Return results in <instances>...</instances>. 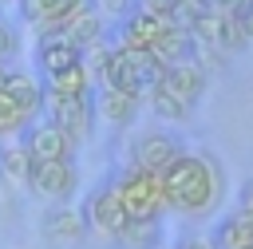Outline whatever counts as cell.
Segmentation results:
<instances>
[{
  "mask_svg": "<svg viewBox=\"0 0 253 249\" xmlns=\"http://www.w3.org/2000/svg\"><path fill=\"white\" fill-rule=\"evenodd\" d=\"M28 123H32V119H28V115H24V111H20V107L0 91V142L20 138V134L28 130Z\"/></svg>",
  "mask_w": 253,
  "mask_h": 249,
  "instance_id": "d6986e66",
  "label": "cell"
},
{
  "mask_svg": "<svg viewBox=\"0 0 253 249\" xmlns=\"http://www.w3.org/2000/svg\"><path fill=\"white\" fill-rule=\"evenodd\" d=\"M28 119H36L40 115V107H43V83H40V75H32V71H24V67H8V75H4V87H0Z\"/></svg>",
  "mask_w": 253,
  "mask_h": 249,
  "instance_id": "4fadbf2b",
  "label": "cell"
},
{
  "mask_svg": "<svg viewBox=\"0 0 253 249\" xmlns=\"http://www.w3.org/2000/svg\"><path fill=\"white\" fill-rule=\"evenodd\" d=\"M237 209H245V213H253V178L237 190Z\"/></svg>",
  "mask_w": 253,
  "mask_h": 249,
  "instance_id": "cb8c5ba5",
  "label": "cell"
},
{
  "mask_svg": "<svg viewBox=\"0 0 253 249\" xmlns=\"http://www.w3.org/2000/svg\"><path fill=\"white\" fill-rule=\"evenodd\" d=\"M87 217L83 209H75L71 202H51L40 217V237L51 245V249H75L83 237H87Z\"/></svg>",
  "mask_w": 253,
  "mask_h": 249,
  "instance_id": "52a82bcc",
  "label": "cell"
},
{
  "mask_svg": "<svg viewBox=\"0 0 253 249\" xmlns=\"http://www.w3.org/2000/svg\"><path fill=\"white\" fill-rule=\"evenodd\" d=\"M138 12H146V16H158V20H170L174 24V16H178V0H138ZM178 28V24H174Z\"/></svg>",
  "mask_w": 253,
  "mask_h": 249,
  "instance_id": "ffe728a7",
  "label": "cell"
},
{
  "mask_svg": "<svg viewBox=\"0 0 253 249\" xmlns=\"http://www.w3.org/2000/svg\"><path fill=\"white\" fill-rule=\"evenodd\" d=\"M202 95H206V67L194 63V59L158 67L154 83L146 87V103H150V111H154L158 119H166V123H182V119H190V115L198 111Z\"/></svg>",
  "mask_w": 253,
  "mask_h": 249,
  "instance_id": "7a4b0ae2",
  "label": "cell"
},
{
  "mask_svg": "<svg viewBox=\"0 0 253 249\" xmlns=\"http://www.w3.org/2000/svg\"><path fill=\"white\" fill-rule=\"evenodd\" d=\"M40 115L47 123H55L63 134H71L75 142H83L91 134V123H95V103H91V95H47L43 91Z\"/></svg>",
  "mask_w": 253,
  "mask_h": 249,
  "instance_id": "5b68a950",
  "label": "cell"
},
{
  "mask_svg": "<svg viewBox=\"0 0 253 249\" xmlns=\"http://www.w3.org/2000/svg\"><path fill=\"white\" fill-rule=\"evenodd\" d=\"M146 95L142 91H119V87H99L95 99V119H103L107 126H130L142 111Z\"/></svg>",
  "mask_w": 253,
  "mask_h": 249,
  "instance_id": "7c38bea8",
  "label": "cell"
},
{
  "mask_svg": "<svg viewBox=\"0 0 253 249\" xmlns=\"http://www.w3.org/2000/svg\"><path fill=\"white\" fill-rule=\"evenodd\" d=\"M174 24L170 20H158V16H146V12H130V16H123V24H119V47H134V51H146V55H154V47L166 40V32H170Z\"/></svg>",
  "mask_w": 253,
  "mask_h": 249,
  "instance_id": "8fae6325",
  "label": "cell"
},
{
  "mask_svg": "<svg viewBox=\"0 0 253 249\" xmlns=\"http://www.w3.org/2000/svg\"><path fill=\"white\" fill-rule=\"evenodd\" d=\"M83 217H87V229H95V233H103L111 241H126V233L134 229L126 209H123V202H119V194H115V186L95 190L83 202Z\"/></svg>",
  "mask_w": 253,
  "mask_h": 249,
  "instance_id": "8992f818",
  "label": "cell"
},
{
  "mask_svg": "<svg viewBox=\"0 0 253 249\" xmlns=\"http://www.w3.org/2000/svg\"><path fill=\"white\" fill-rule=\"evenodd\" d=\"M40 83H43L47 95H87L91 91V71H87L83 59H75V63H63L55 71H43Z\"/></svg>",
  "mask_w": 253,
  "mask_h": 249,
  "instance_id": "5bb4252c",
  "label": "cell"
},
{
  "mask_svg": "<svg viewBox=\"0 0 253 249\" xmlns=\"http://www.w3.org/2000/svg\"><path fill=\"white\" fill-rule=\"evenodd\" d=\"M182 150H186V142H182L178 134H170V130L154 126V130L134 134V142H130V166L150 170V174H162V170H166Z\"/></svg>",
  "mask_w": 253,
  "mask_h": 249,
  "instance_id": "ba28073f",
  "label": "cell"
},
{
  "mask_svg": "<svg viewBox=\"0 0 253 249\" xmlns=\"http://www.w3.org/2000/svg\"><path fill=\"white\" fill-rule=\"evenodd\" d=\"M245 4H249V0H202V8H206V12H213V16H225V20L241 16V12H245Z\"/></svg>",
  "mask_w": 253,
  "mask_h": 249,
  "instance_id": "7402d4cb",
  "label": "cell"
},
{
  "mask_svg": "<svg viewBox=\"0 0 253 249\" xmlns=\"http://www.w3.org/2000/svg\"><path fill=\"white\" fill-rule=\"evenodd\" d=\"M28 190L47 202H71L79 190V170L75 162H32Z\"/></svg>",
  "mask_w": 253,
  "mask_h": 249,
  "instance_id": "30bf717a",
  "label": "cell"
},
{
  "mask_svg": "<svg viewBox=\"0 0 253 249\" xmlns=\"http://www.w3.org/2000/svg\"><path fill=\"white\" fill-rule=\"evenodd\" d=\"M79 4H83V0H24V16H28L32 24H40L43 32H55Z\"/></svg>",
  "mask_w": 253,
  "mask_h": 249,
  "instance_id": "ac0fdd59",
  "label": "cell"
},
{
  "mask_svg": "<svg viewBox=\"0 0 253 249\" xmlns=\"http://www.w3.org/2000/svg\"><path fill=\"white\" fill-rule=\"evenodd\" d=\"M225 186V170L202 154V150H182L166 170H162V194H166V209L178 217H206L217 209Z\"/></svg>",
  "mask_w": 253,
  "mask_h": 249,
  "instance_id": "6da1fadb",
  "label": "cell"
},
{
  "mask_svg": "<svg viewBox=\"0 0 253 249\" xmlns=\"http://www.w3.org/2000/svg\"><path fill=\"white\" fill-rule=\"evenodd\" d=\"M107 4H123V0H107Z\"/></svg>",
  "mask_w": 253,
  "mask_h": 249,
  "instance_id": "4316f807",
  "label": "cell"
},
{
  "mask_svg": "<svg viewBox=\"0 0 253 249\" xmlns=\"http://www.w3.org/2000/svg\"><path fill=\"white\" fill-rule=\"evenodd\" d=\"M16 51H20V32H16V24L0 20V63H8Z\"/></svg>",
  "mask_w": 253,
  "mask_h": 249,
  "instance_id": "44dd1931",
  "label": "cell"
},
{
  "mask_svg": "<svg viewBox=\"0 0 253 249\" xmlns=\"http://www.w3.org/2000/svg\"><path fill=\"white\" fill-rule=\"evenodd\" d=\"M4 75H8V63H0V87H4Z\"/></svg>",
  "mask_w": 253,
  "mask_h": 249,
  "instance_id": "484cf974",
  "label": "cell"
},
{
  "mask_svg": "<svg viewBox=\"0 0 253 249\" xmlns=\"http://www.w3.org/2000/svg\"><path fill=\"white\" fill-rule=\"evenodd\" d=\"M210 237H213L217 249H253V213H245V209L225 213V217L213 225Z\"/></svg>",
  "mask_w": 253,
  "mask_h": 249,
  "instance_id": "9a60e30c",
  "label": "cell"
},
{
  "mask_svg": "<svg viewBox=\"0 0 253 249\" xmlns=\"http://www.w3.org/2000/svg\"><path fill=\"white\" fill-rule=\"evenodd\" d=\"M174 249H217V245H213V237H206V233H182Z\"/></svg>",
  "mask_w": 253,
  "mask_h": 249,
  "instance_id": "603a6c76",
  "label": "cell"
},
{
  "mask_svg": "<svg viewBox=\"0 0 253 249\" xmlns=\"http://www.w3.org/2000/svg\"><path fill=\"white\" fill-rule=\"evenodd\" d=\"M20 146L28 150L32 162H71L79 142H75L71 134H63L55 123L40 119V123H32V126L20 134Z\"/></svg>",
  "mask_w": 253,
  "mask_h": 249,
  "instance_id": "9c48e42d",
  "label": "cell"
},
{
  "mask_svg": "<svg viewBox=\"0 0 253 249\" xmlns=\"http://www.w3.org/2000/svg\"><path fill=\"white\" fill-rule=\"evenodd\" d=\"M158 67H162V63H154V55L134 51V47H119V43H115V47L107 51V59H103L95 71H99V83H103V87L142 91V95H146V87L154 83Z\"/></svg>",
  "mask_w": 253,
  "mask_h": 249,
  "instance_id": "277c9868",
  "label": "cell"
},
{
  "mask_svg": "<svg viewBox=\"0 0 253 249\" xmlns=\"http://www.w3.org/2000/svg\"><path fill=\"white\" fill-rule=\"evenodd\" d=\"M0 4H8V0H0Z\"/></svg>",
  "mask_w": 253,
  "mask_h": 249,
  "instance_id": "83f0119b",
  "label": "cell"
},
{
  "mask_svg": "<svg viewBox=\"0 0 253 249\" xmlns=\"http://www.w3.org/2000/svg\"><path fill=\"white\" fill-rule=\"evenodd\" d=\"M28 174H32V158L28 150L12 138V142H0V182L12 186V190H28Z\"/></svg>",
  "mask_w": 253,
  "mask_h": 249,
  "instance_id": "e0dca14e",
  "label": "cell"
},
{
  "mask_svg": "<svg viewBox=\"0 0 253 249\" xmlns=\"http://www.w3.org/2000/svg\"><path fill=\"white\" fill-rule=\"evenodd\" d=\"M241 24H245V36H249V43H253V0L245 4V12H241Z\"/></svg>",
  "mask_w": 253,
  "mask_h": 249,
  "instance_id": "d4e9b609",
  "label": "cell"
},
{
  "mask_svg": "<svg viewBox=\"0 0 253 249\" xmlns=\"http://www.w3.org/2000/svg\"><path fill=\"white\" fill-rule=\"evenodd\" d=\"M75 59H83V51H79L67 36H59V32H43V36H40V43H36L40 75H43V71H55V67H63V63H75Z\"/></svg>",
  "mask_w": 253,
  "mask_h": 249,
  "instance_id": "2e32d148",
  "label": "cell"
},
{
  "mask_svg": "<svg viewBox=\"0 0 253 249\" xmlns=\"http://www.w3.org/2000/svg\"><path fill=\"white\" fill-rule=\"evenodd\" d=\"M115 194L130 217V225H154L162 213H166V194H162V174H150V170H138V166H126L115 182Z\"/></svg>",
  "mask_w": 253,
  "mask_h": 249,
  "instance_id": "3957f363",
  "label": "cell"
}]
</instances>
